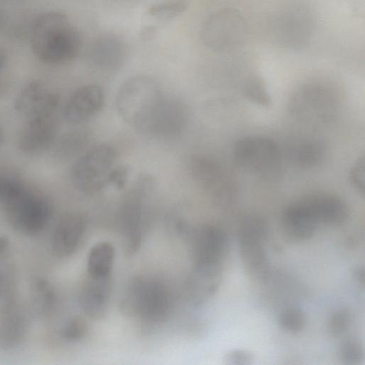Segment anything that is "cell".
I'll use <instances>...</instances> for the list:
<instances>
[{
	"mask_svg": "<svg viewBox=\"0 0 365 365\" xmlns=\"http://www.w3.org/2000/svg\"><path fill=\"white\" fill-rule=\"evenodd\" d=\"M80 34L61 11H49L35 21L31 32V48L42 62L57 65L67 63L78 54Z\"/></svg>",
	"mask_w": 365,
	"mask_h": 365,
	"instance_id": "6da1fadb",
	"label": "cell"
},
{
	"mask_svg": "<svg viewBox=\"0 0 365 365\" xmlns=\"http://www.w3.org/2000/svg\"><path fill=\"white\" fill-rule=\"evenodd\" d=\"M165 98L153 78L138 75L121 85L116 96L115 106L124 121L138 131L149 134Z\"/></svg>",
	"mask_w": 365,
	"mask_h": 365,
	"instance_id": "7a4b0ae2",
	"label": "cell"
},
{
	"mask_svg": "<svg viewBox=\"0 0 365 365\" xmlns=\"http://www.w3.org/2000/svg\"><path fill=\"white\" fill-rule=\"evenodd\" d=\"M171 297L160 280L135 277L128 284L120 302L122 312L150 322L165 320L171 309Z\"/></svg>",
	"mask_w": 365,
	"mask_h": 365,
	"instance_id": "3957f363",
	"label": "cell"
},
{
	"mask_svg": "<svg viewBox=\"0 0 365 365\" xmlns=\"http://www.w3.org/2000/svg\"><path fill=\"white\" fill-rule=\"evenodd\" d=\"M154 188L155 180L149 175H140L121 202L118 221L128 255H133L140 247L143 224Z\"/></svg>",
	"mask_w": 365,
	"mask_h": 365,
	"instance_id": "277c9868",
	"label": "cell"
},
{
	"mask_svg": "<svg viewBox=\"0 0 365 365\" xmlns=\"http://www.w3.org/2000/svg\"><path fill=\"white\" fill-rule=\"evenodd\" d=\"M339 106V96L327 83L312 82L300 86L291 96L288 109L299 121L325 123L336 115Z\"/></svg>",
	"mask_w": 365,
	"mask_h": 365,
	"instance_id": "5b68a950",
	"label": "cell"
},
{
	"mask_svg": "<svg viewBox=\"0 0 365 365\" xmlns=\"http://www.w3.org/2000/svg\"><path fill=\"white\" fill-rule=\"evenodd\" d=\"M2 205L13 229L26 236H34L40 233L52 215L49 201L26 185Z\"/></svg>",
	"mask_w": 365,
	"mask_h": 365,
	"instance_id": "8992f818",
	"label": "cell"
},
{
	"mask_svg": "<svg viewBox=\"0 0 365 365\" xmlns=\"http://www.w3.org/2000/svg\"><path fill=\"white\" fill-rule=\"evenodd\" d=\"M237 166L265 180L278 178L282 156L278 145L264 136H247L237 140L233 148Z\"/></svg>",
	"mask_w": 365,
	"mask_h": 365,
	"instance_id": "52a82bcc",
	"label": "cell"
},
{
	"mask_svg": "<svg viewBox=\"0 0 365 365\" xmlns=\"http://www.w3.org/2000/svg\"><path fill=\"white\" fill-rule=\"evenodd\" d=\"M201 39L209 49L230 52L245 43L249 28L243 15L233 8L221 9L212 13L201 29Z\"/></svg>",
	"mask_w": 365,
	"mask_h": 365,
	"instance_id": "ba28073f",
	"label": "cell"
},
{
	"mask_svg": "<svg viewBox=\"0 0 365 365\" xmlns=\"http://www.w3.org/2000/svg\"><path fill=\"white\" fill-rule=\"evenodd\" d=\"M115 158V150L110 145L101 143L90 148L72 165V184L76 190L86 194L101 190L107 185Z\"/></svg>",
	"mask_w": 365,
	"mask_h": 365,
	"instance_id": "9c48e42d",
	"label": "cell"
},
{
	"mask_svg": "<svg viewBox=\"0 0 365 365\" xmlns=\"http://www.w3.org/2000/svg\"><path fill=\"white\" fill-rule=\"evenodd\" d=\"M267 235L266 220L256 215L245 218L238 234L242 262L248 271L259 279H264L268 273V259L264 247Z\"/></svg>",
	"mask_w": 365,
	"mask_h": 365,
	"instance_id": "30bf717a",
	"label": "cell"
},
{
	"mask_svg": "<svg viewBox=\"0 0 365 365\" xmlns=\"http://www.w3.org/2000/svg\"><path fill=\"white\" fill-rule=\"evenodd\" d=\"M272 36L281 46L302 48L307 46L313 30V19L304 6H292L279 12L272 21Z\"/></svg>",
	"mask_w": 365,
	"mask_h": 365,
	"instance_id": "8fae6325",
	"label": "cell"
},
{
	"mask_svg": "<svg viewBox=\"0 0 365 365\" xmlns=\"http://www.w3.org/2000/svg\"><path fill=\"white\" fill-rule=\"evenodd\" d=\"M190 170L202 187L217 200L228 202L235 196L237 185L233 178L215 160L197 156L191 161Z\"/></svg>",
	"mask_w": 365,
	"mask_h": 365,
	"instance_id": "7c38bea8",
	"label": "cell"
},
{
	"mask_svg": "<svg viewBox=\"0 0 365 365\" xmlns=\"http://www.w3.org/2000/svg\"><path fill=\"white\" fill-rule=\"evenodd\" d=\"M228 246L227 235L222 229L213 225L199 228L192 242L195 264L222 267Z\"/></svg>",
	"mask_w": 365,
	"mask_h": 365,
	"instance_id": "4fadbf2b",
	"label": "cell"
},
{
	"mask_svg": "<svg viewBox=\"0 0 365 365\" xmlns=\"http://www.w3.org/2000/svg\"><path fill=\"white\" fill-rule=\"evenodd\" d=\"M56 133L53 116L26 119L18 133L17 148L25 155H38L51 147Z\"/></svg>",
	"mask_w": 365,
	"mask_h": 365,
	"instance_id": "5bb4252c",
	"label": "cell"
},
{
	"mask_svg": "<svg viewBox=\"0 0 365 365\" xmlns=\"http://www.w3.org/2000/svg\"><path fill=\"white\" fill-rule=\"evenodd\" d=\"M58 96L38 82L26 86L15 100V108L26 119L53 116L58 106Z\"/></svg>",
	"mask_w": 365,
	"mask_h": 365,
	"instance_id": "9a60e30c",
	"label": "cell"
},
{
	"mask_svg": "<svg viewBox=\"0 0 365 365\" xmlns=\"http://www.w3.org/2000/svg\"><path fill=\"white\" fill-rule=\"evenodd\" d=\"M86 227V220L78 212L64 214L56 224L51 238V249L58 257L72 255L78 249Z\"/></svg>",
	"mask_w": 365,
	"mask_h": 365,
	"instance_id": "2e32d148",
	"label": "cell"
},
{
	"mask_svg": "<svg viewBox=\"0 0 365 365\" xmlns=\"http://www.w3.org/2000/svg\"><path fill=\"white\" fill-rule=\"evenodd\" d=\"M104 93L98 85L90 84L76 90L68 99L63 111L67 122L80 124L96 115L103 108Z\"/></svg>",
	"mask_w": 365,
	"mask_h": 365,
	"instance_id": "e0dca14e",
	"label": "cell"
},
{
	"mask_svg": "<svg viewBox=\"0 0 365 365\" xmlns=\"http://www.w3.org/2000/svg\"><path fill=\"white\" fill-rule=\"evenodd\" d=\"M307 214L319 225H340L349 215L346 202L327 193H317L298 199Z\"/></svg>",
	"mask_w": 365,
	"mask_h": 365,
	"instance_id": "ac0fdd59",
	"label": "cell"
},
{
	"mask_svg": "<svg viewBox=\"0 0 365 365\" xmlns=\"http://www.w3.org/2000/svg\"><path fill=\"white\" fill-rule=\"evenodd\" d=\"M126 56L125 43L113 34L99 36L93 42L89 51V58L94 66L108 71L120 68Z\"/></svg>",
	"mask_w": 365,
	"mask_h": 365,
	"instance_id": "d6986e66",
	"label": "cell"
},
{
	"mask_svg": "<svg viewBox=\"0 0 365 365\" xmlns=\"http://www.w3.org/2000/svg\"><path fill=\"white\" fill-rule=\"evenodd\" d=\"M222 267L195 264L186 281V292L194 305L206 302L217 291L220 284Z\"/></svg>",
	"mask_w": 365,
	"mask_h": 365,
	"instance_id": "ffe728a7",
	"label": "cell"
},
{
	"mask_svg": "<svg viewBox=\"0 0 365 365\" xmlns=\"http://www.w3.org/2000/svg\"><path fill=\"white\" fill-rule=\"evenodd\" d=\"M110 290V277L99 279L90 277L78 298L83 312L91 319L103 318L107 313Z\"/></svg>",
	"mask_w": 365,
	"mask_h": 365,
	"instance_id": "44dd1931",
	"label": "cell"
},
{
	"mask_svg": "<svg viewBox=\"0 0 365 365\" xmlns=\"http://www.w3.org/2000/svg\"><path fill=\"white\" fill-rule=\"evenodd\" d=\"M186 121L183 106L177 100L165 96L150 135L161 138H172L182 131Z\"/></svg>",
	"mask_w": 365,
	"mask_h": 365,
	"instance_id": "7402d4cb",
	"label": "cell"
},
{
	"mask_svg": "<svg viewBox=\"0 0 365 365\" xmlns=\"http://www.w3.org/2000/svg\"><path fill=\"white\" fill-rule=\"evenodd\" d=\"M282 226L287 240L292 242H299L310 239L318 224L308 216L296 200L283 210Z\"/></svg>",
	"mask_w": 365,
	"mask_h": 365,
	"instance_id": "603a6c76",
	"label": "cell"
},
{
	"mask_svg": "<svg viewBox=\"0 0 365 365\" xmlns=\"http://www.w3.org/2000/svg\"><path fill=\"white\" fill-rule=\"evenodd\" d=\"M28 330L27 319L16 304L3 311L0 319V348L8 351L17 348Z\"/></svg>",
	"mask_w": 365,
	"mask_h": 365,
	"instance_id": "cb8c5ba5",
	"label": "cell"
},
{
	"mask_svg": "<svg viewBox=\"0 0 365 365\" xmlns=\"http://www.w3.org/2000/svg\"><path fill=\"white\" fill-rule=\"evenodd\" d=\"M291 161L298 168L309 169L318 166L324 159V145L314 138L302 139L289 150Z\"/></svg>",
	"mask_w": 365,
	"mask_h": 365,
	"instance_id": "d4e9b609",
	"label": "cell"
},
{
	"mask_svg": "<svg viewBox=\"0 0 365 365\" xmlns=\"http://www.w3.org/2000/svg\"><path fill=\"white\" fill-rule=\"evenodd\" d=\"M115 257V249L109 242H101L93 245L87 258L89 277H109Z\"/></svg>",
	"mask_w": 365,
	"mask_h": 365,
	"instance_id": "484cf974",
	"label": "cell"
},
{
	"mask_svg": "<svg viewBox=\"0 0 365 365\" xmlns=\"http://www.w3.org/2000/svg\"><path fill=\"white\" fill-rule=\"evenodd\" d=\"M88 133L81 130L69 131L56 138L52 148V155L57 160H68L81 150L88 143Z\"/></svg>",
	"mask_w": 365,
	"mask_h": 365,
	"instance_id": "4316f807",
	"label": "cell"
},
{
	"mask_svg": "<svg viewBox=\"0 0 365 365\" xmlns=\"http://www.w3.org/2000/svg\"><path fill=\"white\" fill-rule=\"evenodd\" d=\"M243 94L250 102L262 107H268L272 103L270 95L263 79L254 74L249 77L243 86Z\"/></svg>",
	"mask_w": 365,
	"mask_h": 365,
	"instance_id": "83f0119b",
	"label": "cell"
},
{
	"mask_svg": "<svg viewBox=\"0 0 365 365\" xmlns=\"http://www.w3.org/2000/svg\"><path fill=\"white\" fill-rule=\"evenodd\" d=\"M187 6V2L182 0L166 1L152 4L147 12L153 18L168 21L181 15Z\"/></svg>",
	"mask_w": 365,
	"mask_h": 365,
	"instance_id": "f1b7e54d",
	"label": "cell"
},
{
	"mask_svg": "<svg viewBox=\"0 0 365 365\" xmlns=\"http://www.w3.org/2000/svg\"><path fill=\"white\" fill-rule=\"evenodd\" d=\"M306 322L304 312L296 307L285 308L279 316V324L284 330L290 333L301 331L304 328Z\"/></svg>",
	"mask_w": 365,
	"mask_h": 365,
	"instance_id": "f546056e",
	"label": "cell"
},
{
	"mask_svg": "<svg viewBox=\"0 0 365 365\" xmlns=\"http://www.w3.org/2000/svg\"><path fill=\"white\" fill-rule=\"evenodd\" d=\"M351 322V313L346 308L336 310L330 316L327 329L333 336H339L348 329Z\"/></svg>",
	"mask_w": 365,
	"mask_h": 365,
	"instance_id": "4dcf8cb0",
	"label": "cell"
},
{
	"mask_svg": "<svg viewBox=\"0 0 365 365\" xmlns=\"http://www.w3.org/2000/svg\"><path fill=\"white\" fill-rule=\"evenodd\" d=\"M339 356L341 362L344 364L357 365L364 359V350L359 341L354 339H348L341 345Z\"/></svg>",
	"mask_w": 365,
	"mask_h": 365,
	"instance_id": "1f68e13d",
	"label": "cell"
},
{
	"mask_svg": "<svg viewBox=\"0 0 365 365\" xmlns=\"http://www.w3.org/2000/svg\"><path fill=\"white\" fill-rule=\"evenodd\" d=\"M85 322L80 318H71L66 321L60 329L61 336L67 341H78L86 334Z\"/></svg>",
	"mask_w": 365,
	"mask_h": 365,
	"instance_id": "d6a6232c",
	"label": "cell"
},
{
	"mask_svg": "<svg viewBox=\"0 0 365 365\" xmlns=\"http://www.w3.org/2000/svg\"><path fill=\"white\" fill-rule=\"evenodd\" d=\"M24 185L19 178L9 173L0 172V203L1 205L4 203Z\"/></svg>",
	"mask_w": 365,
	"mask_h": 365,
	"instance_id": "836d02e7",
	"label": "cell"
},
{
	"mask_svg": "<svg viewBox=\"0 0 365 365\" xmlns=\"http://www.w3.org/2000/svg\"><path fill=\"white\" fill-rule=\"evenodd\" d=\"M349 179L354 188L364 195L365 185V161L364 156L358 158L351 167Z\"/></svg>",
	"mask_w": 365,
	"mask_h": 365,
	"instance_id": "e575fe53",
	"label": "cell"
},
{
	"mask_svg": "<svg viewBox=\"0 0 365 365\" xmlns=\"http://www.w3.org/2000/svg\"><path fill=\"white\" fill-rule=\"evenodd\" d=\"M128 178V170L124 166L113 167L110 172L107 185H110L116 189H122L126 184Z\"/></svg>",
	"mask_w": 365,
	"mask_h": 365,
	"instance_id": "d590c367",
	"label": "cell"
},
{
	"mask_svg": "<svg viewBox=\"0 0 365 365\" xmlns=\"http://www.w3.org/2000/svg\"><path fill=\"white\" fill-rule=\"evenodd\" d=\"M252 359L253 356L250 352L242 349L230 351L225 357V363L232 365L250 364Z\"/></svg>",
	"mask_w": 365,
	"mask_h": 365,
	"instance_id": "8d00e7d4",
	"label": "cell"
},
{
	"mask_svg": "<svg viewBox=\"0 0 365 365\" xmlns=\"http://www.w3.org/2000/svg\"><path fill=\"white\" fill-rule=\"evenodd\" d=\"M353 277L360 284L364 283V267L357 266L353 270Z\"/></svg>",
	"mask_w": 365,
	"mask_h": 365,
	"instance_id": "74e56055",
	"label": "cell"
},
{
	"mask_svg": "<svg viewBox=\"0 0 365 365\" xmlns=\"http://www.w3.org/2000/svg\"><path fill=\"white\" fill-rule=\"evenodd\" d=\"M155 28L153 26H148L145 27L141 31V37L144 40H149L153 38V36L155 34Z\"/></svg>",
	"mask_w": 365,
	"mask_h": 365,
	"instance_id": "f35d334b",
	"label": "cell"
},
{
	"mask_svg": "<svg viewBox=\"0 0 365 365\" xmlns=\"http://www.w3.org/2000/svg\"><path fill=\"white\" fill-rule=\"evenodd\" d=\"M4 63V56L3 53L0 51V69L2 68Z\"/></svg>",
	"mask_w": 365,
	"mask_h": 365,
	"instance_id": "ab89813d",
	"label": "cell"
},
{
	"mask_svg": "<svg viewBox=\"0 0 365 365\" xmlns=\"http://www.w3.org/2000/svg\"><path fill=\"white\" fill-rule=\"evenodd\" d=\"M2 141V133H1V128H0V144Z\"/></svg>",
	"mask_w": 365,
	"mask_h": 365,
	"instance_id": "60d3db41",
	"label": "cell"
},
{
	"mask_svg": "<svg viewBox=\"0 0 365 365\" xmlns=\"http://www.w3.org/2000/svg\"><path fill=\"white\" fill-rule=\"evenodd\" d=\"M1 88H0V93H1Z\"/></svg>",
	"mask_w": 365,
	"mask_h": 365,
	"instance_id": "b9f144b4",
	"label": "cell"
}]
</instances>
